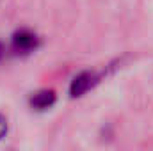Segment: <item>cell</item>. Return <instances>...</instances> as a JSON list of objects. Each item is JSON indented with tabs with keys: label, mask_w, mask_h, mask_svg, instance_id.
Returning a JSON list of instances; mask_svg holds the SVG:
<instances>
[{
	"label": "cell",
	"mask_w": 153,
	"mask_h": 151,
	"mask_svg": "<svg viewBox=\"0 0 153 151\" xmlns=\"http://www.w3.org/2000/svg\"><path fill=\"white\" fill-rule=\"evenodd\" d=\"M55 100H57V98H55V93H53L52 89H41V91L32 93L29 103H30V109L43 112V110L52 109L53 103H55Z\"/></svg>",
	"instance_id": "3957f363"
},
{
	"label": "cell",
	"mask_w": 153,
	"mask_h": 151,
	"mask_svg": "<svg viewBox=\"0 0 153 151\" xmlns=\"http://www.w3.org/2000/svg\"><path fill=\"white\" fill-rule=\"evenodd\" d=\"M7 128H9V126H7V119L0 114V141L7 135Z\"/></svg>",
	"instance_id": "277c9868"
},
{
	"label": "cell",
	"mask_w": 153,
	"mask_h": 151,
	"mask_svg": "<svg viewBox=\"0 0 153 151\" xmlns=\"http://www.w3.org/2000/svg\"><path fill=\"white\" fill-rule=\"evenodd\" d=\"M96 75L91 73V71H84V73H78L73 78L71 85H70V94L71 98H78V96H84L94 84H96Z\"/></svg>",
	"instance_id": "7a4b0ae2"
},
{
	"label": "cell",
	"mask_w": 153,
	"mask_h": 151,
	"mask_svg": "<svg viewBox=\"0 0 153 151\" xmlns=\"http://www.w3.org/2000/svg\"><path fill=\"white\" fill-rule=\"evenodd\" d=\"M11 46H13V50H14L16 53H32L34 50H38L39 38L32 32V30L22 29V30H16V32L13 34Z\"/></svg>",
	"instance_id": "6da1fadb"
}]
</instances>
